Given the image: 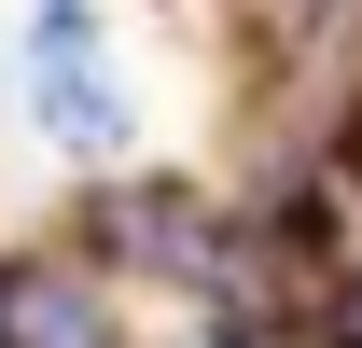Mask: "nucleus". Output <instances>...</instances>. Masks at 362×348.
<instances>
[{
	"label": "nucleus",
	"mask_w": 362,
	"mask_h": 348,
	"mask_svg": "<svg viewBox=\"0 0 362 348\" xmlns=\"http://www.w3.org/2000/svg\"><path fill=\"white\" fill-rule=\"evenodd\" d=\"M0 335H28V348H98V335H126V320H112L70 265H14V279H0Z\"/></svg>",
	"instance_id": "nucleus-3"
},
{
	"label": "nucleus",
	"mask_w": 362,
	"mask_h": 348,
	"mask_svg": "<svg viewBox=\"0 0 362 348\" xmlns=\"http://www.w3.org/2000/svg\"><path fill=\"white\" fill-rule=\"evenodd\" d=\"M98 251L168 265V279H223V265H237V237H223V209H209L195 181H126V195L98 209Z\"/></svg>",
	"instance_id": "nucleus-2"
},
{
	"label": "nucleus",
	"mask_w": 362,
	"mask_h": 348,
	"mask_svg": "<svg viewBox=\"0 0 362 348\" xmlns=\"http://www.w3.org/2000/svg\"><path fill=\"white\" fill-rule=\"evenodd\" d=\"M334 168H349V181H362V126H349V139H334Z\"/></svg>",
	"instance_id": "nucleus-5"
},
{
	"label": "nucleus",
	"mask_w": 362,
	"mask_h": 348,
	"mask_svg": "<svg viewBox=\"0 0 362 348\" xmlns=\"http://www.w3.org/2000/svg\"><path fill=\"white\" fill-rule=\"evenodd\" d=\"M320 320H334V335H362V279H334V293H320Z\"/></svg>",
	"instance_id": "nucleus-4"
},
{
	"label": "nucleus",
	"mask_w": 362,
	"mask_h": 348,
	"mask_svg": "<svg viewBox=\"0 0 362 348\" xmlns=\"http://www.w3.org/2000/svg\"><path fill=\"white\" fill-rule=\"evenodd\" d=\"M28 112L70 153H112L126 139V98H112V56H98V0H42L28 14Z\"/></svg>",
	"instance_id": "nucleus-1"
}]
</instances>
